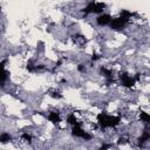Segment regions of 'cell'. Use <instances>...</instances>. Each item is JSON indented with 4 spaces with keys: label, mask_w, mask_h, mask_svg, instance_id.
<instances>
[{
    "label": "cell",
    "mask_w": 150,
    "mask_h": 150,
    "mask_svg": "<svg viewBox=\"0 0 150 150\" xmlns=\"http://www.w3.org/2000/svg\"><path fill=\"white\" fill-rule=\"evenodd\" d=\"M48 120H49L52 123H55V124L61 122V117H60L59 112H56V111H50L49 115H48Z\"/></svg>",
    "instance_id": "obj_7"
},
{
    "label": "cell",
    "mask_w": 150,
    "mask_h": 150,
    "mask_svg": "<svg viewBox=\"0 0 150 150\" xmlns=\"http://www.w3.org/2000/svg\"><path fill=\"white\" fill-rule=\"evenodd\" d=\"M77 70H79V71H83V70H84V67H83V64H79V67H77Z\"/></svg>",
    "instance_id": "obj_23"
},
{
    "label": "cell",
    "mask_w": 150,
    "mask_h": 150,
    "mask_svg": "<svg viewBox=\"0 0 150 150\" xmlns=\"http://www.w3.org/2000/svg\"><path fill=\"white\" fill-rule=\"evenodd\" d=\"M125 25H127V22L121 18L111 19V21H110V27L112 29H122V28H124Z\"/></svg>",
    "instance_id": "obj_5"
},
{
    "label": "cell",
    "mask_w": 150,
    "mask_h": 150,
    "mask_svg": "<svg viewBox=\"0 0 150 150\" xmlns=\"http://www.w3.org/2000/svg\"><path fill=\"white\" fill-rule=\"evenodd\" d=\"M8 79V71L5 69H0V83H4Z\"/></svg>",
    "instance_id": "obj_13"
},
{
    "label": "cell",
    "mask_w": 150,
    "mask_h": 150,
    "mask_svg": "<svg viewBox=\"0 0 150 150\" xmlns=\"http://www.w3.org/2000/svg\"><path fill=\"white\" fill-rule=\"evenodd\" d=\"M101 74H103L107 79H112V73L110 69H107L105 67H102L101 68Z\"/></svg>",
    "instance_id": "obj_11"
},
{
    "label": "cell",
    "mask_w": 150,
    "mask_h": 150,
    "mask_svg": "<svg viewBox=\"0 0 150 150\" xmlns=\"http://www.w3.org/2000/svg\"><path fill=\"white\" fill-rule=\"evenodd\" d=\"M26 69H27L28 71H30V73L35 71V66H34V63H33L32 61H28V63H27V66H26Z\"/></svg>",
    "instance_id": "obj_16"
},
{
    "label": "cell",
    "mask_w": 150,
    "mask_h": 150,
    "mask_svg": "<svg viewBox=\"0 0 150 150\" xmlns=\"http://www.w3.org/2000/svg\"><path fill=\"white\" fill-rule=\"evenodd\" d=\"M110 146H111L110 144H103V145H102V146L100 148V150H108V149H109Z\"/></svg>",
    "instance_id": "obj_20"
},
{
    "label": "cell",
    "mask_w": 150,
    "mask_h": 150,
    "mask_svg": "<svg viewBox=\"0 0 150 150\" xmlns=\"http://www.w3.org/2000/svg\"><path fill=\"white\" fill-rule=\"evenodd\" d=\"M132 15H134V13H131V12H129V11H127V9H122L121 13H120V18L123 19L125 22H128L129 19H131Z\"/></svg>",
    "instance_id": "obj_8"
},
{
    "label": "cell",
    "mask_w": 150,
    "mask_h": 150,
    "mask_svg": "<svg viewBox=\"0 0 150 150\" xmlns=\"http://www.w3.org/2000/svg\"><path fill=\"white\" fill-rule=\"evenodd\" d=\"M149 138H150V135H149V132H146V131H145V132H144V134L138 138V144H139V145H143V143H144V142H146Z\"/></svg>",
    "instance_id": "obj_12"
},
{
    "label": "cell",
    "mask_w": 150,
    "mask_h": 150,
    "mask_svg": "<svg viewBox=\"0 0 150 150\" xmlns=\"http://www.w3.org/2000/svg\"><path fill=\"white\" fill-rule=\"evenodd\" d=\"M96 21H97V23H98L100 26H105V25L110 23L111 16H110L109 14H101L100 16H97Z\"/></svg>",
    "instance_id": "obj_6"
},
{
    "label": "cell",
    "mask_w": 150,
    "mask_h": 150,
    "mask_svg": "<svg viewBox=\"0 0 150 150\" xmlns=\"http://www.w3.org/2000/svg\"><path fill=\"white\" fill-rule=\"evenodd\" d=\"M127 142H128V139H127L125 137H120L118 141H117V144L121 145V144H124V143H127Z\"/></svg>",
    "instance_id": "obj_19"
},
{
    "label": "cell",
    "mask_w": 150,
    "mask_h": 150,
    "mask_svg": "<svg viewBox=\"0 0 150 150\" xmlns=\"http://www.w3.org/2000/svg\"><path fill=\"white\" fill-rule=\"evenodd\" d=\"M120 79H121L122 84H123L124 87H127V88H131V87H134L135 83H136V81L134 80V77H131V76L128 75L127 73H122V74L120 75Z\"/></svg>",
    "instance_id": "obj_4"
},
{
    "label": "cell",
    "mask_w": 150,
    "mask_h": 150,
    "mask_svg": "<svg viewBox=\"0 0 150 150\" xmlns=\"http://www.w3.org/2000/svg\"><path fill=\"white\" fill-rule=\"evenodd\" d=\"M11 139H12V136H11L9 134H7V132H2V134H0V143L6 144V143H8Z\"/></svg>",
    "instance_id": "obj_10"
},
{
    "label": "cell",
    "mask_w": 150,
    "mask_h": 150,
    "mask_svg": "<svg viewBox=\"0 0 150 150\" xmlns=\"http://www.w3.org/2000/svg\"><path fill=\"white\" fill-rule=\"evenodd\" d=\"M21 137H22V139H23V141H26V142H28V143H30V142H32V136H30L29 134H27V132H23Z\"/></svg>",
    "instance_id": "obj_17"
},
{
    "label": "cell",
    "mask_w": 150,
    "mask_h": 150,
    "mask_svg": "<svg viewBox=\"0 0 150 150\" xmlns=\"http://www.w3.org/2000/svg\"><path fill=\"white\" fill-rule=\"evenodd\" d=\"M105 8V4L103 2H96V1H91L87 5V7L84 9H82L84 13H101L103 12V9Z\"/></svg>",
    "instance_id": "obj_2"
},
{
    "label": "cell",
    "mask_w": 150,
    "mask_h": 150,
    "mask_svg": "<svg viewBox=\"0 0 150 150\" xmlns=\"http://www.w3.org/2000/svg\"><path fill=\"white\" fill-rule=\"evenodd\" d=\"M67 122H68L69 124H71V125H75V124L77 123V120H76V117H75L74 114H70V115H68V117H67Z\"/></svg>",
    "instance_id": "obj_14"
},
{
    "label": "cell",
    "mask_w": 150,
    "mask_h": 150,
    "mask_svg": "<svg viewBox=\"0 0 150 150\" xmlns=\"http://www.w3.org/2000/svg\"><path fill=\"white\" fill-rule=\"evenodd\" d=\"M97 123L102 129L105 128H112L120 124L121 118L118 116H111V115H107L105 112H100L97 115Z\"/></svg>",
    "instance_id": "obj_1"
},
{
    "label": "cell",
    "mask_w": 150,
    "mask_h": 150,
    "mask_svg": "<svg viewBox=\"0 0 150 150\" xmlns=\"http://www.w3.org/2000/svg\"><path fill=\"white\" fill-rule=\"evenodd\" d=\"M49 95H50L53 98H61V97H62V95H61L59 91H50Z\"/></svg>",
    "instance_id": "obj_18"
},
{
    "label": "cell",
    "mask_w": 150,
    "mask_h": 150,
    "mask_svg": "<svg viewBox=\"0 0 150 150\" xmlns=\"http://www.w3.org/2000/svg\"><path fill=\"white\" fill-rule=\"evenodd\" d=\"M98 59H100V55L93 54V56H91V60H93V61H96V60H98Z\"/></svg>",
    "instance_id": "obj_22"
},
{
    "label": "cell",
    "mask_w": 150,
    "mask_h": 150,
    "mask_svg": "<svg viewBox=\"0 0 150 150\" xmlns=\"http://www.w3.org/2000/svg\"><path fill=\"white\" fill-rule=\"evenodd\" d=\"M139 118H141L143 122H149V121H150V116H149V114L145 112V111H141Z\"/></svg>",
    "instance_id": "obj_15"
},
{
    "label": "cell",
    "mask_w": 150,
    "mask_h": 150,
    "mask_svg": "<svg viewBox=\"0 0 150 150\" xmlns=\"http://www.w3.org/2000/svg\"><path fill=\"white\" fill-rule=\"evenodd\" d=\"M71 134H73L74 136H76V137H81V138H83V139H86V141H89V139L91 138V136H90L89 134H87L86 131H83V130L81 129V124H80L79 122H77L75 125H73Z\"/></svg>",
    "instance_id": "obj_3"
},
{
    "label": "cell",
    "mask_w": 150,
    "mask_h": 150,
    "mask_svg": "<svg viewBox=\"0 0 150 150\" xmlns=\"http://www.w3.org/2000/svg\"><path fill=\"white\" fill-rule=\"evenodd\" d=\"M73 40H74V42L75 43H77V45H84L86 43V38L83 36V35H81V34H77V35H74L73 36Z\"/></svg>",
    "instance_id": "obj_9"
},
{
    "label": "cell",
    "mask_w": 150,
    "mask_h": 150,
    "mask_svg": "<svg viewBox=\"0 0 150 150\" xmlns=\"http://www.w3.org/2000/svg\"><path fill=\"white\" fill-rule=\"evenodd\" d=\"M7 63V60H2L0 62V69H5V64Z\"/></svg>",
    "instance_id": "obj_21"
}]
</instances>
